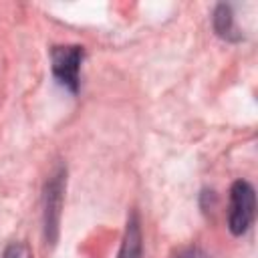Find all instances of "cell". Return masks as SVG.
I'll return each mask as SVG.
<instances>
[{
    "label": "cell",
    "mask_w": 258,
    "mask_h": 258,
    "mask_svg": "<svg viewBox=\"0 0 258 258\" xmlns=\"http://www.w3.org/2000/svg\"><path fill=\"white\" fill-rule=\"evenodd\" d=\"M83 58H85V50L79 44H60V46H52L50 50L52 75L71 93L79 91Z\"/></svg>",
    "instance_id": "obj_2"
},
{
    "label": "cell",
    "mask_w": 258,
    "mask_h": 258,
    "mask_svg": "<svg viewBox=\"0 0 258 258\" xmlns=\"http://www.w3.org/2000/svg\"><path fill=\"white\" fill-rule=\"evenodd\" d=\"M64 183H67V171L64 167H58L44 185V236L50 244L56 240V234H58Z\"/></svg>",
    "instance_id": "obj_3"
},
{
    "label": "cell",
    "mask_w": 258,
    "mask_h": 258,
    "mask_svg": "<svg viewBox=\"0 0 258 258\" xmlns=\"http://www.w3.org/2000/svg\"><path fill=\"white\" fill-rule=\"evenodd\" d=\"M256 218V194L252 183L238 179L230 187V208H228V228L234 236H244Z\"/></svg>",
    "instance_id": "obj_1"
},
{
    "label": "cell",
    "mask_w": 258,
    "mask_h": 258,
    "mask_svg": "<svg viewBox=\"0 0 258 258\" xmlns=\"http://www.w3.org/2000/svg\"><path fill=\"white\" fill-rule=\"evenodd\" d=\"M0 258H30V252H28V246L22 244V242H12L4 248L2 256Z\"/></svg>",
    "instance_id": "obj_6"
},
{
    "label": "cell",
    "mask_w": 258,
    "mask_h": 258,
    "mask_svg": "<svg viewBox=\"0 0 258 258\" xmlns=\"http://www.w3.org/2000/svg\"><path fill=\"white\" fill-rule=\"evenodd\" d=\"M171 258H212V256L198 246H185V248H179Z\"/></svg>",
    "instance_id": "obj_7"
},
{
    "label": "cell",
    "mask_w": 258,
    "mask_h": 258,
    "mask_svg": "<svg viewBox=\"0 0 258 258\" xmlns=\"http://www.w3.org/2000/svg\"><path fill=\"white\" fill-rule=\"evenodd\" d=\"M141 256H143L141 224H139V216L133 212L127 220V228H125V236H123V242H121L119 258H141Z\"/></svg>",
    "instance_id": "obj_4"
},
{
    "label": "cell",
    "mask_w": 258,
    "mask_h": 258,
    "mask_svg": "<svg viewBox=\"0 0 258 258\" xmlns=\"http://www.w3.org/2000/svg\"><path fill=\"white\" fill-rule=\"evenodd\" d=\"M212 24H214V30L220 38L224 40H230V42H236L242 38V34L238 32L236 28V22H234V12H232V6L230 4H218L216 10H214V16H212Z\"/></svg>",
    "instance_id": "obj_5"
}]
</instances>
